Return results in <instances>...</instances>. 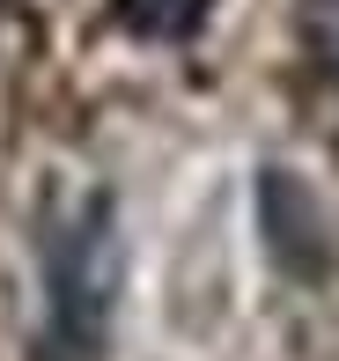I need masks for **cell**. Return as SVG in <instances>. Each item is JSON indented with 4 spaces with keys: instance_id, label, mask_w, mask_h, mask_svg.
<instances>
[{
    "instance_id": "obj_3",
    "label": "cell",
    "mask_w": 339,
    "mask_h": 361,
    "mask_svg": "<svg viewBox=\"0 0 339 361\" xmlns=\"http://www.w3.org/2000/svg\"><path fill=\"white\" fill-rule=\"evenodd\" d=\"M207 0H133V30H148V37H185L192 23H199Z\"/></svg>"
},
{
    "instance_id": "obj_2",
    "label": "cell",
    "mask_w": 339,
    "mask_h": 361,
    "mask_svg": "<svg viewBox=\"0 0 339 361\" xmlns=\"http://www.w3.org/2000/svg\"><path fill=\"white\" fill-rule=\"evenodd\" d=\"M258 214H266V251L288 273H317L325 266V214L317 200L295 185V170H266L258 177Z\"/></svg>"
},
{
    "instance_id": "obj_1",
    "label": "cell",
    "mask_w": 339,
    "mask_h": 361,
    "mask_svg": "<svg viewBox=\"0 0 339 361\" xmlns=\"http://www.w3.org/2000/svg\"><path fill=\"white\" fill-rule=\"evenodd\" d=\"M37 281H44L37 361H104L125 281V236L111 192H89L37 228Z\"/></svg>"
},
{
    "instance_id": "obj_4",
    "label": "cell",
    "mask_w": 339,
    "mask_h": 361,
    "mask_svg": "<svg viewBox=\"0 0 339 361\" xmlns=\"http://www.w3.org/2000/svg\"><path fill=\"white\" fill-rule=\"evenodd\" d=\"M302 23H310V44L325 52V67L339 74V0H310V8H302Z\"/></svg>"
}]
</instances>
